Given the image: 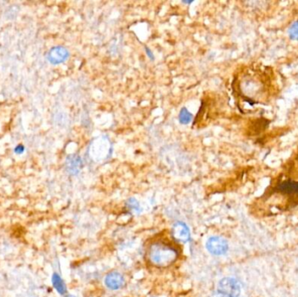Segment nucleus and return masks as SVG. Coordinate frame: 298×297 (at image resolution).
I'll use <instances>...</instances> for the list:
<instances>
[{
	"instance_id": "nucleus-1",
	"label": "nucleus",
	"mask_w": 298,
	"mask_h": 297,
	"mask_svg": "<svg viewBox=\"0 0 298 297\" xmlns=\"http://www.w3.org/2000/svg\"><path fill=\"white\" fill-rule=\"evenodd\" d=\"M179 256V248L168 240L153 241L147 248V261L159 269H166L176 263Z\"/></svg>"
},
{
	"instance_id": "nucleus-2",
	"label": "nucleus",
	"mask_w": 298,
	"mask_h": 297,
	"mask_svg": "<svg viewBox=\"0 0 298 297\" xmlns=\"http://www.w3.org/2000/svg\"><path fill=\"white\" fill-rule=\"evenodd\" d=\"M218 293L220 297H239L241 287L236 279L226 277L218 284Z\"/></svg>"
},
{
	"instance_id": "nucleus-3",
	"label": "nucleus",
	"mask_w": 298,
	"mask_h": 297,
	"mask_svg": "<svg viewBox=\"0 0 298 297\" xmlns=\"http://www.w3.org/2000/svg\"><path fill=\"white\" fill-rule=\"evenodd\" d=\"M208 252L215 256H220L223 255L228 251L229 245L227 240L219 236H213L208 239L206 244Z\"/></svg>"
},
{
	"instance_id": "nucleus-4",
	"label": "nucleus",
	"mask_w": 298,
	"mask_h": 297,
	"mask_svg": "<svg viewBox=\"0 0 298 297\" xmlns=\"http://www.w3.org/2000/svg\"><path fill=\"white\" fill-rule=\"evenodd\" d=\"M172 237L176 241H180L186 243L190 240V231L188 226L183 222H176L171 230Z\"/></svg>"
},
{
	"instance_id": "nucleus-5",
	"label": "nucleus",
	"mask_w": 298,
	"mask_h": 297,
	"mask_svg": "<svg viewBox=\"0 0 298 297\" xmlns=\"http://www.w3.org/2000/svg\"><path fill=\"white\" fill-rule=\"evenodd\" d=\"M69 57V52L63 46H55L50 50L47 59L53 65L61 64Z\"/></svg>"
},
{
	"instance_id": "nucleus-6",
	"label": "nucleus",
	"mask_w": 298,
	"mask_h": 297,
	"mask_svg": "<svg viewBox=\"0 0 298 297\" xmlns=\"http://www.w3.org/2000/svg\"><path fill=\"white\" fill-rule=\"evenodd\" d=\"M105 283L108 289L117 290L122 288L125 284V280L119 273L112 272L106 276Z\"/></svg>"
},
{
	"instance_id": "nucleus-7",
	"label": "nucleus",
	"mask_w": 298,
	"mask_h": 297,
	"mask_svg": "<svg viewBox=\"0 0 298 297\" xmlns=\"http://www.w3.org/2000/svg\"><path fill=\"white\" fill-rule=\"evenodd\" d=\"M278 191L286 196H293L294 198H297L298 197V181H283L278 185Z\"/></svg>"
},
{
	"instance_id": "nucleus-8",
	"label": "nucleus",
	"mask_w": 298,
	"mask_h": 297,
	"mask_svg": "<svg viewBox=\"0 0 298 297\" xmlns=\"http://www.w3.org/2000/svg\"><path fill=\"white\" fill-rule=\"evenodd\" d=\"M82 167V161L78 155H70L66 159V168L72 175H77Z\"/></svg>"
},
{
	"instance_id": "nucleus-9",
	"label": "nucleus",
	"mask_w": 298,
	"mask_h": 297,
	"mask_svg": "<svg viewBox=\"0 0 298 297\" xmlns=\"http://www.w3.org/2000/svg\"><path fill=\"white\" fill-rule=\"evenodd\" d=\"M53 287L57 290L60 295H65L66 293V286L65 282L62 280L61 277H60L58 274L54 273L52 277Z\"/></svg>"
},
{
	"instance_id": "nucleus-10",
	"label": "nucleus",
	"mask_w": 298,
	"mask_h": 297,
	"mask_svg": "<svg viewBox=\"0 0 298 297\" xmlns=\"http://www.w3.org/2000/svg\"><path fill=\"white\" fill-rule=\"evenodd\" d=\"M192 119V114H190V112L187 108L183 107L180 110V115H179V120H180V124L188 125V124L191 122Z\"/></svg>"
},
{
	"instance_id": "nucleus-11",
	"label": "nucleus",
	"mask_w": 298,
	"mask_h": 297,
	"mask_svg": "<svg viewBox=\"0 0 298 297\" xmlns=\"http://www.w3.org/2000/svg\"><path fill=\"white\" fill-rule=\"evenodd\" d=\"M288 34L290 40L298 41V21H296L290 25V28L288 30Z\"/></svg>"
},
{
	"instance_id": "nucleus-12",
	"label": "nucleus",
	"mask_w": 298,
	"mask_h": 297,
	"mask_svg": "<svg viewBox=\"0 0 298 297\" xmlns=\"http://www.w3.org/2000/svg\"><path fill=\"white\" fill-rule=\"evenodd\" d=\"M127 205H128V208L133 209V210H135V211H141L140 207H139V202H138L136 199H134V198H131V199H129V200H127Z\"/></svg>"
},
{
	"instance_id": "nucleus-13",
	"label": "nucleus",
	"mask_w": 298,
	"mask_h": 297,
	"mask_svg": "<svg viewBox=\"0 0 298 297\" xmlns=\"http://www.w3.org/2000/svg\"><path fill=\"white\" fill-rule=\"evenodd\" d=\"M24 150H25V148H24V147H23V146H20H20H18V147L15 148V152H16L18 155H20V154H22V153L24 152Z\"/></svg>"
},
{
	"instance_id": "nucleus-14",
	"label": "nucleus",
	"mask_w": 298,
	"mask_h": 297,
	"mask_svg": "<svg viewBox=\"0 0 298 297\" xmlns=\"http://www.w3.org/2000/svg\"><path fill=\"white\" fill-rule=\"evenodd\" d=\"M146 52H147V54L148 55V57L150 58L152 60H154V59H155V58H154V54L152 53L151 51L146 47Z\"/></svg>"
},
{
	"instance_id": "nucleus-15",
	"label": "nucleus",
	"mask_w": 298,
	"mask_h": 297,
	"mask_svg": "<svg viewBox=\"0 0 298 297\" xmlns=\"http://www.w3.org/2000/svg\"><path fill=\"white\" fill-rule=\"evenodd\" d=\"M182 3H184V4H191V3H193V1H182Z\"/></svg>"
},
{
	"instance_id": "nucleus-16",
	"label": "nucleus",
	"mask_w": 298,
	"mask_h": 297,
	"mask_svg": "<svg viewBox=\"0 0 298 297\" xmlns=\"http://www.w3.org/2000/svg\"><path fill=\"white\" fill-rule=\"evenodd\" d=\"M74 297V296H66V297Z\"/></svg>"
}]
</instances>
